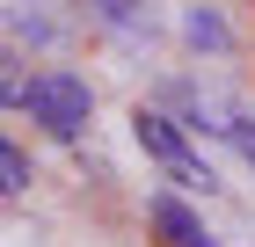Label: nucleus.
<instances>
[{"mask_svg":"<svg viewBox=\"0 0 255 247\" xmlns=\"http://www.w3.org/2000/svg\"><path fill=\"white\" fill-rule=\"evenodd\" d=\"M7 102H15V109H29V124H44L51 138H80V131H88V116H95L88 80H80V73H66V66H51V73H29V80H15V73H7Z\"/></svg>","mask_w":255,"mask_h":247,"instance_id":"1","label":"nucleus"},{"mask_svg":"<svg viewBox=\"0 0 255 247\" xmlns=\"http://www.w3.org/2000/svg\"><path fill=\"white\" fill-rule=\"evenodd\" d=\"M131 138L146 146V160H160V174H168L175 189H190V196H212L219 189L212 160H197V146L182 138V124L168 109H131Z\"/></svg>","mask_w":255,"mask_h":247,"instance_id":"2","label":"nucleus"},{"mask_svg":"<svg viewBox=\"0 0 255 247\" xmlns=\"http://www.w3.org/2000/svg\"><path fill=\"white\" fill-rule=\"evenodd\" d=\"M168 102H182V116H190V131H212L226 138V146L241 153L255 167V109L241 95H219V87H168Z\"/></svg>","mask_w":255,"mask_h":247,"instance_id":"3","label":"nucleus"},{"mask_svg":"<svg viewBox=\"0 0 255 247\" xmlns=\"http://www.w3.org/2000/svg\"><path fill=\"white\" fill-rule=\"evenodd\" d=\"M153 226H160V240H168V247H219L212 233H204V218H197L182 196H153Z\"/></svg>","mask_w":255,"mask_h":247,"instance_id":"4","label":"nucleus"},{"mask_svg":"<svg viewBox=\"0 0 255 247\" xmlns=\"http://www.w3.org/2000/svg\"><path fill=\"white\" fill-rule=\"evenodd\" d=\"M182 37H190L197 51H234V29H226V22H219V7H204V0H197V7H182Z\"/></svg>","mask_w":255,"mask_h":247,"instance_id":"5","label":"nucleus"},{"mask_svg":"<svg viewBox=\"0 0 255 247\" xmlns=\"http://www.w3.org/2000/svg\"><path fill=\"white\" fill-rule=\"evenodd\" d=\"M102 29H146V0H80Z\"/></svg>","mask_w":255,"mask_h":247,"instance_id":"6","label":"nucleus"},{"mask_svg":"<svg viewBox=\"0 0 255 247\" xmlns=\"http://www.w3.org/2000/svg\"><path fill=\"white\" fill-rule=\"evenodd\" d=\"M0 174H7V182H0V189H7V196H22V189H29V182H37V174H29V160H22V146H15V138L0 146Z\"/></svg>","mask_w":255,"mask_h":247,"instance_id":"7","label":"nucleus"}]
</instances>
